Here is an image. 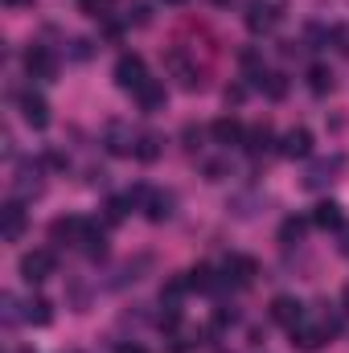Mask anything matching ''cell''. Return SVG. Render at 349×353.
Returning a JSON list of instances; mask_svg holds the SVG:
<instances>
[{
  "label": "cell",
  "mask_w": 349,
  "mask_h": 353,
  "mask_svg": "<svg viewBox=\"0 0 349 353\" xmlns=\"http://www.w3.org/2000/svg\"><path fill=\"white\" fill-rule=\"evenodd\" d=\"M144 210H148V218H152V222H165V218L173 214V193H148Z\"/></svg>",
  "instance_id": "obj_19"
},
{
  "label": "cell",
  "mask_w": 349,
  "mask_h": 353,
  "mask_svg": "<svg viewBox=\"0 0 349 353\" xmlns=\"http://www.w3.org/2000/svg\"><path fill=\"white\" fill-rule=\"evenodd\" d=\"M243 144H247V152H251V157H263V152L271 148V128H267V123H259V128H251Z\"/></svg>",
  "instance_id": "obj_20"
},
{
  "label": "cell",
  "mask_w": 349,
  "mask_h": 353,
  "mask_svg": "<svg viewBox=\"0 0 349 353\" xmlns=\"http://www.w3.org/2000/svg\"><path fill=\"white\" fill-rule=\"evenodd\" d=\"M279 152H283L288 161H304V157L312 152V132H308V128H292V132L279 140Z\"/></svg>",
  "instance_id": "obj_9"
},
{
  "label": "cell",
  "mask_w": 349,
  "mask_h": 353,
  "mask_svg": "<svg viewBox=\"0 0 349 353\" xmlns=\"http://www.w3.org/2000/svg\"><path fill=\"white\" fill-rule=\"evenodd\" d=\"M79 247L87 251L90 259H103V255H107V243H103V230H99V226H90V230H87V239H83Z\"/></svg>",
  "instance_id": "obj_22"
},
{
  "label": "cell",
  "mask_w": 349,
  "mask_h": 353,
  "mask_svg": "<svg viewBox=\"0 0 349 353\" xmlns=\"http://www.w3.org/2000/svg\"><path fill=\"white\" fill-rule=\"evenodd\" d=\"M214 4H230V0H214Z\"/></svg>",
  "instance_id": "obj_33"
},
{
  "label": "cell",
  "mask_w": 349,
  "mask_h": 353,
  "mask_svg": "<svg viewBox=\"0 0 349 353\" xmlns=\"http://www.w3.org/2000/svg\"><path fill=\"white\" fill-rule=\"evenodd\" d=\"M169 70L181 79V87H185V90H197V87H201V74H197V66H189L181 50H173V54H169Z\"/></svg>",
  "instance_id": "obj_13"
},
{
  "label": "cell",
  "mask_w": 349,
  "mask_h": 353,
  "mask_svg": "<svg viewBox=\"0 0 349 353\" xmlns=\"http://www.w3.org/2000/svg\"><path fill=\"white\" fill-rule=\"evenodd\" d=\"M346 251H349V247H346Z\"/></svg>",
  "instance_id": "obj_34"
},
{
  "label": "cell",
  "mask_w": 349,
  "mask_h": 353,
  "mask_svg": "<svg viewBox=\"0 0 349 353\" xmlns=\"http://www.w3.org/2000/svg\"><path fill=\"white\" fill-rule=\"evenodd\" d=\"M300 234H304V218H288V222L279 226V243H283V247H296Z\"/></svg>",
  "instance_id": "obj_23"
},
{
  "label": "cell",
  "mask_w": 349,
  "mask_h": 353,
  "mask_svg": "<svg viewBox=\"0 0 349 353\" xmlns=\"http://www.w3.org/2000/svg\"><path fill=\"white\" fill-rule=\"evenodd\" d=\"M4 4H33V0H4Z\"/></svg>",
  "instance_id": "obj_31"
},
{
  "label": "cell",
  "mask_w": 349,
  "mask_h": 353,
  "mask_svg": "<svg viewBox=\"0 0 349 353\" xmlns=\"http://www.w3.org/2000/svg\"><path fill=\"white\" fill-rule=\"evenodd\" d=\"M165 4H173V8H181V4H189V0H165Z\"/></svg>",
  "instance_id": "obj_30"
},
{
  "label": "cell",
  "mask_w": 349,
  "mask_h": 353,
  "mask_svg": "<svg viewBox=\"0 0 349 353\" xmlns=\"http://www.w3.org/2000/svg\"><path fill=\"white\" fill-rule=\"evenodd\" d=\"M115 353H148V350H144V345H136V341H123Z\"/></svg>",
  "instance_id": "obj_29"
},
{
  "label": "cell",
  "mask_w": 349,
  "mask_h": 353,
  "mask_svg": "<svg viewBox=\"0 0 349 353\" xmlns=\"http://www.w3.org/2000/svg\"><path fill=\"white\" fill-rule=\"evenodd\" d=\"M21 275H25L29 283L50 279V275H54V251H25V255H21Z\"/></svg>",
  "instance_id": "obj_5"
},
{
  "label": "cell",
  "mask_w": 349,
  "mask_h": 353,
  "mask_svg": "<svg viewBox=\"0 0 349 353\" xmlns=\"http://www.w3.org/2000/svg\"><path fill=\"white\" fill-rule=\"evenodd\" d=\"M346 312H349V288H346Z\"/></svg>",
  "instance_id": "obj_32"
},
{
  "label": "cell",
  "mask_w": 349,
  "mask_h": 353,
  "mask_svg": "<svg viewBox=\"0 0 349 353\" xmlns=\"http://www.w3.org/2000/svg\"><path fill=\"white\" fill-rule=\"evenodd\" d=\"M308 87H312V94H329L333 90V70L329 66H312L308 70Z\"/></svg>",
  "instance_id": "obj_21"
},
{
  "label": "cell",
  "mask_w": 349,
  "mask_h": 353,
  "mask_svg": "<svg viewBox=\"0 0 349 353\" xmlns=\"http://www.w3.org/2000/svg\"><path fill=\"white\" fill-rule=\"evenodd\" d=\"M185 283H189V288H197V292H210V288H214V271H210V267H193Z\"/></svg>",
  "instance_id": "obj_26"
},
{
  "label": "cell",
  "mask_w": 349,
  "mask_h": 353,
  "mask_svg": "<svg viewBox=\"0 0 349 353\" xmlns=\"http://www.w3.org/2000/svg\"><path fill=\"white\" fill-rule=\"evenodd\" d=\"M312 222H317L321 230H337V226H341V205H337V201H321V205L312 210Z\"/></svg>",
  "instance_id": "obj_18"
},
{
  "label": "cell",
  "mask_w": 349,
  "mask_h": 353,
  "mask_svg": "<svg viewBox=\"0 0 349 353\" xmlns=\"http://www.w3.org/2000/svg\"><path fill=\"white\" fill-rule=\"evenodd\" d=\"M17 107H21V119L29 123V128H50V103L37 94V90H21L17 94Z\"/></svg>",
  "instance_id": "obj_2"
},
{
  "label": "cell",
  "mask_w": 349,
  "mask_h": 353,
  "mask_svg": "<svg viewBox=\"0 0 349 353\" xmlns=\"http://www.w3.org/2000/svg\"><path fill=\"white\" fill-rule=\"evenodd\" d=\"M165 99H169V94H165V83H161V79H148L144 87L136 90V103H140L144 111H161Z\"/></svg>",
  "instance_id": "obj_14"
},
{
  "label": "cell",
  "mask_w": 349,
  "mask_h": 353,
  "mask_svg": "<svg viewBox=\"0 0 349 353\" xmlns=\"http://www.w3.org/2000/svg\"><path fill=\"white\" fill-rule=\"evenodd\" d=\"M226 279H235V283H251V279H255V259H247V255H230V259H226Z\"/></svg>",
  "instance_id": "obj_17"
},
{
  "label": "cell",
  "mask_w": 349,
  "mask_h": 353,
  "mask_svg": "<svg viewBox=\"0 0 349 353\" xmlns=\"http://www.w3.org/2000/svg\"><path fill=\"white\" fill-rule=\"evenodd\" d=\"M263 87H267V94H271V99H283V94H288L283 74H267V79H263Z\"/></svg>",
  "instance_id": "obj_27"
},
{
  "label": "cell",
  "mask_w": 349,
  "mask_h": 353,
  "mask_svg": "<svg viewBox=\"0 0 349 353\" xmlns=\"http://www.w3.org/2000/svg\"><path fill=\"white\" fill-rule=\"evenodd\" d=\"M103 144H107V152H111V157H132L140 140L132 136V128H128V123H119V119H115V123H107Z\"/></svg>",
  "instance_id": "obj_4"
},
{
  "label": "cell",
  "mask_w": 349,
  "mask_h": 353,
  "mask_svg": "<svg viewBox=\"0 0 349 353\" xmlns=\"http://www.w3.org/2000/svg\"><path fill=\"white\" fill-rule=\"evenodd\" d=\"M25 74L29 79H54L58 74V58L46 46H29L25 50Z\"/></svg>",
  "instance_id": "obj_3"
},
{
  "label": "cell",
  "mask_w": 349,
  "mask_h": 353,
  "mask_svg": "<svg viewBox=\"0 0 349 353\" xmlns=\"http://www.w3.org/2000/svg\"><path fill=\"white\" fill-rule=\"evenodd\" d=\"M346 169V157H333V161H317V165H308V173H304V189H321V185H329L333 173H341Z\"/></svg>",
  "instance_id": "obj_11"
},
{
  "label": "cell",
  "mask_w": 349,
  "mask_h": 353,
  "mask_svg": "<svg viewBox=\"0 0 349 353\" xmlns=\"http://www.w3.org/2000/svg\"><path fill=\"white\" fill-rule=\"evenodd\" d=\"M325 341H329V325H304V321H300V325L292 329V345L304 350V353L321 350Z\"/></svg>",
  "instance_id": "obj_8"
},
{
  "label": "cell",
  "mask_w": 349,
  "mask_h": 353,
  "mask_svg": "<svg viewBox=\"0 0 349 353\" xmlns=\"http://www.w3.org/2000/svg\"><path fill=\"white\" fill-rule=\"evenodd\" d=\"M21 316H25L29 325H50V304H46V300H29Z\"/></svg>",
  "instance_id": "obj_24"
},
{
  "label": "cell",
  "mask_w": 349,
  "mask_h": 353,
  "mask_svg": "<svg viewBox=\"0 0 349 353\" xmlns=\"http://www.w3.org/2000/svg\"><path fill=\"white\" fill-rule=\"evenodd\" d=\"M271 321H275V325H283V329L292 333V329L304 321V304H300V300H292V296H275V300H271Z\"/></svg>",
  "instance_id": "obj_7"
},
{
  "label": "cell",
  "mask_w": 349,
  "mask_h": 353,
  "mask_svg": "<svg viewBox=\"0 0 349 353\" xmlns=\"http://www.w3.org/2000/svg\"><path fill=\"white\" fill-rule=\"evenodd\" d=\"M144 83H148L144 58H140V54H123V58L115 62V87H119V90H132V94H136Z\"/></svg>",
  "instance_id": "obj_1"
},
{
  "label": "cell",
  "mask_w": 349,
  "mask_h": 353,
  "mask_svg": "<svg viewBox=\"0 0 349 353\" xmlns=\"http://www.w3.org/2000/svg\"><path fill=\"white\" fill-rule=\"evenodd\" d=\"M90 226H94V222H87V218H58V222L50 226V234H54V243H83Z\"/></svg>",
  "instance_id": "obj_10"
},
{
  "label": "cell",
  "mask_w": 349,
  "mask_h": 353,
  "mask_svg": "<svg viewBox=\"0 0 349 353\" xmlns=\"http://www.w3.org/2000/svg\"><path fill=\"white\" fill-rule=\"evenodd\" d=\"M17 193H21V197H29V193L37 197V193H41V173H37V165L25 161V165L17 169Z\"/></svg>",
  "instance_id": "obj_16"
},
{
  "label": "cell",
  "mask_w": 349,
  "mask_h": 353,
  "mask_svg": "<svg viewBox=\"0 0 349 353\" xmlns=\"http://www.w3.org/2000/svg\"><path fill=\"white\" fill-rule=\"evenodd\" d=\"M275 21H279V4H271V0H251L247 4V29L251 33L275 29Z\"/></svg>",
  "instance_id": "obj_6"
},
{
  "label": "cell",
  "mask_w": 349,
  "mask_h": 353,
  "mask_svg": "<svg viewBox=\"0 0 349 353\" xmlns=\"http://www.w3.org/2000/svg\"><path fill=\"white\" fill-rule=\"evenodd\" d=\"M21 230H25V210H21V201H8V205H4V239L17 243Z\"/></svg>",
  "instance_id": "obj_15"
},
{
  "label": "cell",
  "mask_w": 349,
  "mask_h": 353,
  "mask_svg": "<svg viewBox=\"0 0 349 353\" xmlns=\"http://www.w3.org/2000/svg\"><path fill=\"white\" fill-rule=\"evenodd\" d=\"M185 140H189L185 148H197V140H201V132H197V128H185Z\"/></svg>",
  "instance_id": "obj_28"
},
{
  "label": "cell",
  "mask_w": 349,
  "mask_h": 353,
  "mask_svg": "<svg viewBox=\"0 0 349 353\" xmlns=\"http://www.w3.org/2000/svg\"><path fill=\"white\" fill-rule=\"evenodd\" d=\"M210 132H214V140H218V144H226V148H239V144L247 140L243 123H239V119H230V115H226V119H218Z\"/></svg>",
  "instance_id": "obj_12"
},
{
  "label": "cell",
  "mask_w": 349,
  "mask_h": 353,
  "mask_svg": "<svg viewBox=\"0 0 349 353\" xmlns=\"http://www.w3.org/2000/svg\"><path fill=\"white\" fill-rule=\"evenodd\" d=\"M136 157H140V161H157V157H161V136H140Z\"/></svg>",
  "instance_id": "obj_25"
}]
</instances>
